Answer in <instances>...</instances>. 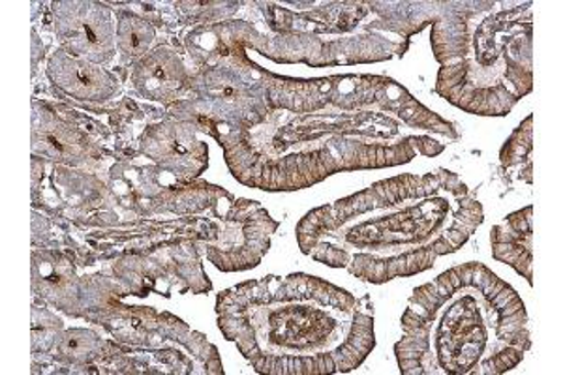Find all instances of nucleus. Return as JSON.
Masks as SVG:
<instances>
[{
    "label": "nucleus",
    "instance_id": "9",
    "mask_svg": "<svg viewBox=\"0 0 563 375\" xmlns=\"http://www.w3.org/2000/svg\"><path fill=\"white\" fill-rule=\"evenodd\" d=\"M65 70L60 71V79L65 81L66 89L74 92V95L81 96V98H92V96H100L109 90V79L103 71L89 68L85 64L70 63L63 66Z\"/></svg>",
    "mask_w": 563,
    "mask_h": 375
},
{
    "label": "nucleus",
    "instance_id": "7",
    "mask_svg": "<svg viewBox=\"0 0 563 375\" xmlns=\"http://www.w3.org/2000/svg\"><path fill=\"white\" fill-rule=\"evenodd\" d=\"M190 77L186 76L177 53L158 47L148 57H143L137 70V85L151 98H172L186 89Z\"/></svg>",
    "mask_w": 563,
    "mask_h": 375
},
{
    "label": "nucleus",
    "instance_id": "8",
    "mask_svg": "<svg viewBox=\"0 0 563 375\" xmlns=\"http://www.w3.org/2000/svg\"><path fill=\"white\" fill-rule=\"evenodd\" d=\"M533 115H528L525 122L512 132L511 137L501 146L499 162L501 167L509 173V177L522 180L531 185L533 173Z\"/></svg>",
    "mask_w": 563,
    "mask_h": 375
},
{
    "label": "nucleus",
    "instance_id": "5",
    "mask_svg": "<svg viewBox=\"0 0 563 375\" xmlns=\"http://www.w3.org/2000/svg\"><path fill=\"white\" fill-rule=\"evenodd\" d=\"M432 47L442 64L435 90L455 108L504 117L533 89L531 2H442Z\"/></svg>",
    "mask_w": 563,
    "mask_h": 375
},
{
    "label": "nucleus",
    "instance_id": "6",
    "mask_svg": "<svg viewBox=\"0 0 563 375\" xmlns=\"http://www.w3.org/2000/svg\"><path fill=\"white\" fill-rule=\"evenodd\" d=\"M493 257L506 263L533 286V207L517 210L494 225L490 233Z\"/></svg>",
    "mask_w": 563,
    "mask_h": 375
},
{
    "label": "nucleus",
    "instance_id": "2",
    "mask_svg": "<svg viewBox=\"0 0 563 375\" xmlns=\"http://www.w3.org/2000/svg\"><path fill=\"white\" fill-rule=\"evenodd\" d=\"M485 212L455 173L387 178L308 212L297 225L302 254L361 280H395L434 267L474 235Z\"/></svg>",
    "mask_w": 563,
    "mask_h": 375
},
{
    "label": "nucleus",
    "instance_id": "4",
    "mask_svg": "<svg viewBox=\"0 0 563 375\" xmlns=\"http://www.w3.org/2000/svg\"><path fill=\"white\" fill-rule=\"evenodd\" d=\"M530 345L519 293L483 263H464L416 289L397 356L406 375H499Z\"/></svg>",
    "mask_w": 563,
    "mask_h": 375
},
{
    "label": "nucleus",
    "instance_id": "1",
    "mask_svg": "<svg viewBox=\"0 0 563 375\" xmlns=\"http://www.w3.org/2000/svg\"><path fill=\"white\" fill-rule=\"evenodd\" d=\"M267 115L220 137L231 173L262 190H301L329 175L400 166L461 137L387 77L267 81Z\"/></svg>",
    "mask_w": 563,
    "mask_h": 375
},
{
    "label": "nucleus",
    "instance_id": "10",
    "mask_svg": "<svg viewBox=\"0 0 563 375\" xmlns=\"http://www.w3.org/2000/svg\"><path fill=\"white\" fill-rule=\"evenodd\" d=\"M154 29L147 21L130 18L119 25V44L129 57H147L148 45L153 44Z\"/></svg>",
    "mask_w": 563,
    "mask_h": 375
},
{
    "label": "nucleus",
    "instance_id": "3",
    "mask_svg": "<svg viewBox=\"0 0 563 375\" xmlns=\"http://www.w3.org/2000/svg\"><path fill=\"white\" fill-rule=\"evenodd\" d=\"M218 327L260 374H339L374 350L368 300L308 276H269L218 297Z\"/></svg>",
    "mask_w": 563,
    "mask_h": 375
}]
</instances>
